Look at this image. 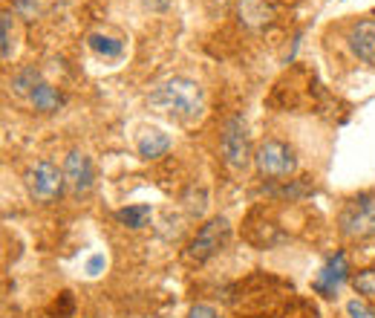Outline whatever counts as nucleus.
Instances as JSON below:
<instances>
[{
    "mask_svg": "<svg viewBox=\"0 0 375 318\" xmlns=\"http://www.w3.org/2000/svg\"><path fill=\"white\" fill-rule=\"evenodd\" d=\"M148 104L156 110L162 116H171L176 122H191L202 113L205 107V93L197 82H191V78H168V82H162L151 95H148Z\"/></svg>",
    "mask_w": 375,
    "mask_h": 318,
    "instance_id": "1",
    "label": "nucleus"
},
{
    "mask_svg": "<svg viewBox=\"0 0 375 318\" xmlns=\"http://www.w3.org/2000/svg\"><path fill=\"white\" fill-rule=\"evenodd\" d=\"M338 234L344 241L375 237V191H361L349 197L338 212Z\"/></svg>",
    "mask_w": 375,
    "mask_h": 318,
    "instance_id": "2",
    "label": "nucleus"
},
{
    "mask_svg": "<svg viewBox=\"0 0 375 318\" xmlns=\"http://www.w3.org/2000/svg\"><path fill=\"white\" fill-rule=\"evenodd\" d=\"M254 165H257V174L266 180H286L291 174L298 171V153L295 148L289 145L283 139H263L254 151Z\"/></svg>",
    "mask_w": 375,
    "mask_h": 318,
    "instance_id": "3",
    "label": "nucleus"
},
{
    "mask_svg": "<svg viewBox=\"0 0 375 318\" xmlns=\"http://www.w3.org/2000/svg\"><path fill=\"white\" fill-rule=\"evenodd\" d=\"M228 234H231V223L225 217H211L205 226L197 229V234L191 237V243L185 249V261L188 263H205L228 243Z\"/></svg>",
    "mask_w": 375,
    "mask_h": 318,
    "instance_id": "4",
    "label": "nucleus"
},
{
    "mask_svg": "<svg viewBox=\"0 0 375 318\" xmlns=\"http://www.w3.org/2000/svg\"><path fill=\"white\" fill-rule=\"evenodd\" d=\"M220 151H222L225 165L231 171H242L254 159L249 124H246V119H242V116H231L225 122L222 136H220Z\"/></svg>",
    "mask_w": 375,
    "mask_h": 318,
    "instance_id": "5",
    "label": "nucleus"
},
{
    "mask_svg": "<svg viewBox=\"0 0 375 318\" xmlns=\"http://www.w3.org/2000/svg\"><path fill=\"white\" fill-rule=\"evenodd\" d=\"M64 185H67V177H64V168L52 165L50 159H38L32 162L26 171V188L29 194L35 197L38 203H52L61 197Z\"/></svg>",
    "mask_w": 375,
    "mask_h": 318,
    "instance_id": "6",
    "label": "nucleus"
},
{
    "mask_svg": "<svg viewBox=\"0 0 375 318\" xmlns=\"http://www.w3.org/2000/svg\"><path fill=\"white\" fill-rule=\"evenodd\" d=\"M64 177H67V185L75 197L87 194L95 183V168H93V159L81 151H70L67 159H64Z\"/></svg>",
    "mask_w": 375,
    "mask_h": 318,
    "instance_id": "7",
    "label": "nucleus"
},
{
    "mask_svg": "<svg viewBox=\"0 0 375 318\" xmlns=\"http://www.w3.org/2000/svg\"><path fill=\"white\" fill-rule=\"evenodd\" d=\"M347 46L361 64H372L375 67V18L355 21L347 32Z\"/></svg>",
    "mask_w": 375,
    "mask_h": 318,
    "instance_id": "8",
    "label": "nucleus"
},
{
    "mask_svg": "<svg viewBox=\"0 0 375 318\" xmlns=\"http://www.w3.org/2000/svg\"><path fill=\"white\" fill-rule=\"evenodd\" d=\"M349 278V266H347V254L338 252L335 258L326 261V266L320 269V275L315 278V290L323 298H335V292L340 290V283Z\"/></svg>",
    "mask_w": 375,
    "mask_h": 318,
    "instance_id": "9",
    "label": "nucleus"
},
{
    "mask_svg": "<svg viewBox=\"0 0 375 318\" xmlns=\"http://www.w3.org/2000/svg\"><path fill=\"white\" fill-rule=\"evenodd\" d=\"M237 15L249 29H260V26H266V24L274 21L277 9H274L271 0H240Z\"/></svg>",
    "mask_w": 375,
    "mask_h": 318,
    "instance_id": "10",
    "label": "nucleus"
},
{
    "mask_svg": "<svg viewBox=\"0 0 375 318\" xmlns=\"http://www.w3.org/2000/svg\"><path fill=\"white\" fill-rule=\"evenodd\" d=\"M136 151L142 159H159L171 151V136L162 133L159 127H151V131H142L139 142H136Z\"/></svg>",
    "mask_w": 375,
    "mask_h": 318,
    "instance_id": "11",
    "label": "nucleus"
},
{
    "mask_svg": "<svg viewBox=\"0 0 375 318\" xmlns=\"http://www.w3.org/2000/svg\"><path fill=\"white\" fill-rule=\"evenodd\" d=\"M151 217H153V209H151V205H144V203H139V205H124V209L116 212V220L122 223V226L133 229V232H139V229L148 226Z\"/></svg>",
    "mask_w": 375,
    "mask_h": 318,
    "instance_id": "12",
    "label": "nucleus"
},
{
    "mask_svg": "<svg viewBox=\"0 0 375 318\" xmlns=\"http://www.w3.org/2000/svg\"><path fill=\"white\" fill-rule=\"evenodd\" d=\"M29 102H32L35 110H41V113H52V110H58V104H61V95H58V90L52 84L41 82L35 90L29 93Z\"/></svg>",
    "mask_w": 375,
    "mask_h": 318,
    "instance_id": "13",
    "label": "nucleus"
},
{
    "mask_svg": "<svg viewBox=\"0 0 375 318\" xmlns=\"http://www.w3.org/2000/svg\"><path fill=\"white\" fill-rule=\"evenodd\" d=\"M90 44V50L95 55H102V58H119L124 53V44L119 38H110V35H102V32H95V35L87 38Z\"/></svg>",
    "mask_w": 375,
    "mask_h": 318,
    "instance_id": "14",
    "label": "nucleus"
},
{
    "mask_svg": "<svg viewBox=\"0 0 375 318\" xmlns=\"http://www.w3.org/2000/svg\"><path fill=\"white\" fill-rule=\"evenodd\" d=\"M12 53H15V15L3 12L0 15V55H3V61H12Z\"/></svg>",
    "mask_w": 375,
    "mask_h": 318,
    "instance_id": "15",
    "label": "nucleus"
},
{
    "mask_svg": "<svg viewBox=\"0 0 375 318\" xmlns=\"http://www.w3.org/2000/svg\"><path fill=\"white\" fill-rule=\"evenodd\" d=\"M349 283H352V290L361 298L375 301V269H361V272H355L349 278Z\"/></svg>",
    "mask_w": 375,
    "mask_h": 318,
    "instance_id": "16",
    "label": "nucleus"
},
{
    "mask_svg": "<svg viewBox=\"0 0 375 318\" xmlns=\"http://www.w3.org/2000/svg\"><path fill=\"white\" fill-rule=\"evenodd\" d=\"M38 84H41V75H38L35 67H26V70H21L18 75L12 78V90L15 93H32Z\"/></svg>",
    "mask_w": 375,
    "mask_h": 318,
    "instance_id": "17",
    "label": "nucleus"
},
{
    "mask_svg": "<svg viewBox=\"0 0 375 318\" xmlns=\"http://www.w3.org/2000/svg\"><path fill=\"white\" fill-rule=\"evenodd\" d=\"M347 315H349V318H375V310L369 307L367 298L358 295V298H349V301H347Z\"/></svg>",
    "mask_w": 375,
    "mask_h": 318,
    "instance_id": "18",
    "label": "nucleus"
},
{
    "mask_svg": "<svg viewBox=\"0 0 375 318\" xmlns=\"http://www.w3.org/2000/svg\"><path fill=\"white\" fill-rule=\"evenodd\" d=\"M73 307H75L73 292H61V295H58V301L52 304V312H55L58 318H70V315H73Z\"/></svg>",
    "mask_w": 375,
    "mask_h": 318,
    "instance_id": "19",
    "label": "nucleus"
},
{
    "mask_svg": "<svg viewBox=\"0 0 375 318\" xmlns=\"http://www.w3.org/2000/svg\"><path fill=\"white\" fill-rule=\"evenodd\" d=\"M188 318H225V312H220L217 307H211V304H193L188 310Z\"/></svg>",
    "mask_w": 375,
    "mask_h": 318,
    "instance_id": "20",
    "label": "nucleus"
},
{
    "mask_svg": "<svg viewBox=\"0 0 375 318\" xmlns=\"http://www.w3.org/2000/svg\"><path fill=\"white\" fill-rule=\"evenodd\" d=\"M15 12H21V15H29V18H32V15L38 12V6L32 3V0H15Z\"/></svg>",
    "mask_w": 375,
    "mask_h": 318,
    "instance_id": "21",
    "label": "nucleus"
},
{
    "mask_svg": "<svg viewBox=\"0 0 375 318\" xmlns=\"http://www.w3.org/2000/svg\"><path fill=\"white\" fill-rule=\"evenodd\" d=\"M144 9H151V12H168L171 9V0H142Z\"/></svg>",
    "mask_w": 375,
    "mask_h": 318,
    "instance_id": "22",
    "label": "nucleus"
},
{
    "mask_svg": "<svg viewBox=\"0 0 375 318\" xmlns=\"http://www.w3.org/2000/svg\"><path fill=\"white\" fill-rule=\"evenodd\" d=\"M104 269V254H95V258H90V263H87V272L90 275H99Z\"/></svg>",
    "mask_w": 375,
    "mask_h": 318,
    "instance_id": "23",
    "label": "nucleus"
}]
</instances>
